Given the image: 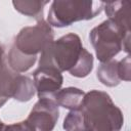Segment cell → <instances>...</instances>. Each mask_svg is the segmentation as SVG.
<instances>
[{"mask_svg":"<svg viewBox=\"0 0 131 131\" xmlns=\"http://www.w3.org/2000/svg\"><path fill=\"white\" fill-rule=\"evenodd\" d=\"M79 108L83 112L90 131H121L124 125L122 111L104 91L90 90L85 93Z\"/></svg>","mask_w":131,"mask_h":131,"instance_id":"6da1fadb","label":"cell"},{"mask_svg":"<svg viewBox=\"0 0 131 131\" xmlns=\"http://www.w3.org/2000/svg\"><path fill=\"white\" fill-rule=\"evenodd\" d=\"M89 40L100 63L112 60L122 49L128 54L130 52V32L110 19L94 27L89 33Z\"/></svg>","mask_w":131,"mask_h":131,"instance_id":"7a4b0ae2","label":"cell"},{"mask_svg":"<svg viewBox=\"0 0 131 131\" xmlns=\"http://www.w3.org/2000/svg\"><path fill=\"white\" fill-rule=\"evenodd\" d=\"M103 3L92 0H55L50 5L46 21L51 27L64 28L77 21L89 20L102 11Z\"/></svg>","mask_w":131,"mask_h":131,"instance_id":"3957f363","label":"cell"},{"mask_svg":"<svg viewBox=\"0 0 131 131\" xmlns=\"http://www.w3.org/2000/svg\"><path fill=\"white\" fill-rule=\"evenodd\" d=\"M82 49V41L77 34L63 35L40 53L39 67L51 68L60 73L70 72L77 63Z\"/></svg>","mask_w":131,"mask_h":131,"instance_id":"277c9868","label":"cell"},{"mask_svg":"<svg viewBox=\"0 0 131 131\" xmlns=\"http://www.w3.org/2000/svg\"><path fill=\"white\" fill-rule=\"evenodd\" d=\"M54 41V31L45 20H37L35 26L23 28L14 39L13 45L26 55L42 53Z\"/></svg>","mask_w":131,"mask_h":131,"instance_id":"5b68a950","label":"cell"},{"mask_svg":"<svg viewBox=\"0 0 131 131\" xmlns=\"http://www.w3.org/2000/svg\"><path fill=\"white\" fill-rule=\"evenodd\" d=\"M59 118V110L54 99L41 98L31 110L27 121L34 131H52Z\"/></svg>","mask_w":131,"mask_h":131,"instance_id":"8992f818","label":"cell"},{"mask_svg":"<svg viewBox=\"0 0 131 131\" xmlns=\"http://www.w3.org/2000/svg\"><path fill=\"white\" fill-rule=\"evenodd\" d=\"M34 85L36 93L41 98L53 99L54 95L61 89L63 77L60 72L51 68H38L34 73Z\"/></svg>","mask_w":131,"mask_h":131,"instance_id":"52a82bcc","label":"cell"},{"mask_svg":"<svg viewBox=\"0 0 131 131\" xmlns=\"http://www.w3.org/2000/svg\"><path fill=\"white\" fill-rule=\"evenodd\" d=\"M103 9L107 19L116 23L124 30L130 32V2L129 1H112L104 2Z\"/></svg>","mask_w":131,"mask_h":131,"instance_id":"ba28073f","label":"cell"},{"mask_svg":"<svg viewBox=\"0 0 131 131\" xmlns=\"http://www.w3.org/2000/svg\"><path fill=\"white\" fill-rule=\"evenodd\" d=\"M18 75V73L10 69L6 59L0 62V107L9 98H12Z\"/></svg>","mask_w":131,"mask_h":131,"instance_id":"9c48e42d","label":"cell"},{"mask_svg":"<svg viewBox=\"0 0 131 131\" xmlns=\"http://www.w3.org/2000/svg\"><path fill=\"white\" fill-rule=\"evenodd\" d=\"M85 92L76 87H67L60 89L54 95V101L58 106H62L70 111L79 108L84 98Z\"/></svg>","mask_w":131,"mask_h":131,"instance_id":"30bf717a","label":"cell"},{"mask_svg":"<svg viewBox=\"0 0 131 131\" xmlns=\"http://www.w3.org/2000/svg\"><path fill=\"white\" fill-rule=\"evenodd\" d=\"M37 55H26L20 52L14 45H12L9 49L8 55L6 57L7 64L14 72L20 74L29 71L36 62Z\"/></svg>","mask_w":131,"mask_h":131,"instance_id":"8fae6325","label":"cell"},{"mask_svg":"<svg viewBox=\"0 0 131 131\" xmlns=\"http://www.w3.org/2000/svg\"><path fill=\"white\" fill-rule=\"evenodd\" d=\"M96 77L101 84L107 87L118 86L121 82L118 71V60H108L101 62L96 71Z\"/></svg>","mask_w":131,"mask_h":131,"instance_id":"7c38bea8","label":"cell"},{"mask_svg":"<svg viewBox=\"0 0 131 131\" xmlns=\"http://www.w3.org/2000/svg\"><path fill=\"white\" fill-rule=\"evenodd\" d=\"M48 1H42V0H14L12 1V5L16 11L19 13L33 17L37 20L42 19L44 7L47 5Z\"/></svg>","mask_w":131,"mask_h":131,"instance_id":"4fadbf2b","label":"cell"},{"mask_svg":"<svg viewBox=\"0 0 131 131\" xmlns=\"http://www.w3.org/2000/svg\"><path fill=\"white\" fill-rule=\"evenodd\" d=\"M35 94L36 88L34 85V81L30 77L19 74L16 79V84L12 98L20 102H27L30 101Z\"/></svg>","mask_w":131,"mask_h":131,"instance_id":"5bb4252c","label":"cell"},{"mask_svg":"<svg viewBox=\"0 0 131 131\" xmlns=\"http://www.w3.org/2000/svg\"><path fill=\"white\" fill-rule=\"evenodd\" d=\"M62 128L64 131H90L86 118L80 108L70 111L63 120Z\"/></svg>","mask_w":131,"mask_h":131,"instance_id":"9a60e30c","label":"cell"},{"mask_svg":"<svg viewBox=\"0 0 131 131\" xmlns=\"http://www.w3.org/2000/svg\"><path fill=\"white\" fill-rule=\"evenodd\" d=\"M92 69H93V55L87 49L83 48L77 63L69 73L70 75L76 78H85L91 73Z\"/></svg>","mask_w":131,"mask_h":131,"instance_id":"2e32d148","label":"cell"},{"mask_svg":"<svg viewBox=\"0 0 131 131\" xmlns=\"http://www.w3.org/2000/svg\"><path fill=\"white\" fill-rule=\"evenodd\" d=\"M118 71L119 77L121 81H130L131 79V62H130V55L128 54L126 57L118 61Z\"/></svg>","mask_w":131,"mask_h":131,"instance_id":"e0dca14e","label":"cell"},{"mask_svg":"<svg viewBox=\"0 0 131 131\" xmlns=\"http://www.w3.org/2000/svg\"><path fill=\"white\" fill-rule=\"evenodd\" d=\"M4 131H34V129L27 120H24L17 123L6 125Z\"/></svg>","mask_w":131,"mask_h":131,"instance_id":"ac0fdd59","label":"cell"},{"mask_svg":"<svg viewBox=\"0 0 131 131\" xmlns=\"http://www.w3.org/2000/svg\"><path fill=\"white\" fill-rule=\"evenodd\" d=\"M5 59H6V57H5V53H4V48L0 44V62L3 61V60H5Z\"/></svg>","mask_w":131,"mask_h":131,"instance_id":"d6986e66","label":"cell"},{"mask_svg":"<svg viewBox=\"0 0 131 131\" xmlns=\"http://www.w3.org/2000/svg\"><path fill=\"white\" fill-rule=\"evenodd\" d=\"M5 126H6V125H5V124H4V123H3V122L0 120V131H4Z\"/></svg>","mask_w":131,"mask_h":131,"instance_id":"ffe728a7","label":"cell"}]
</instances>
